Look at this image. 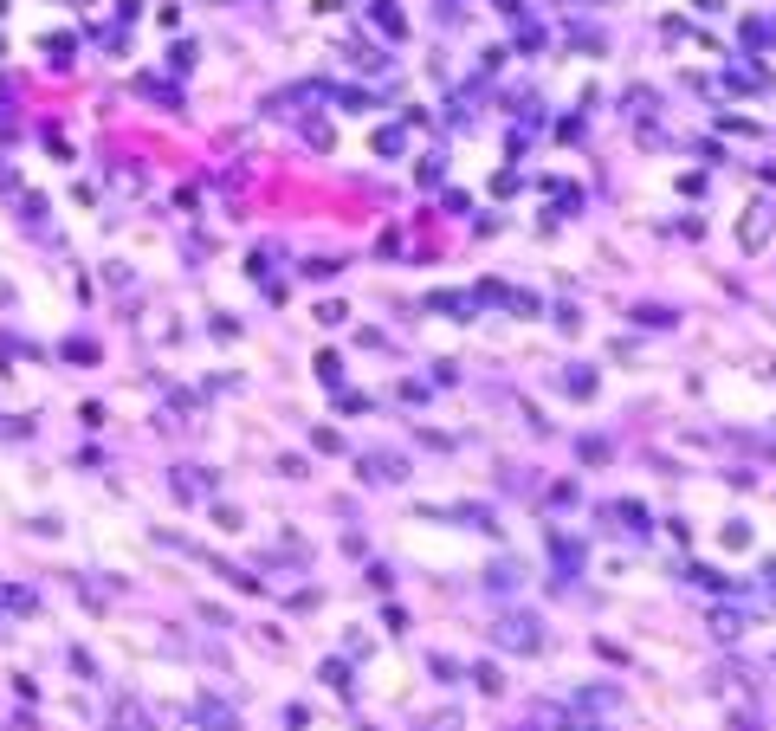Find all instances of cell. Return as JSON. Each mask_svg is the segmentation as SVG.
<instances>
[{
    "instance_id": "6da1fadb",
    "label": "cell",
    "mask_w": 776,
    "mask_h": 731,
    "mask_svg": "<svg viewBox=\"0 0 776 731\" xmlns=\"http://www.w3.org/2000/svg\"><path fill=\"white\" fill-rule=\"evenodd\" d=\"M492 641L505 647V654H544V628H537V615H524V609H505L492 621Z\"/></svg>"
},
{
    "instance_id": "7a4b0ae2",
    "label": "cell",
    "mask_w": 776,
    "mask_h": 731,
    "mask_svg": "<svg viewBox=\"0 0 776 731\" xmlns=\"http://www.w3.org/2000/svg\"><path fill=\"white\" fill-rule=\"evenodd\" d=\"M770 207H751V214H744V221H738V247L744 253H757V247H770Z\"/></svg>"
},
{
    "instance_id": "3957f363",
    "label": "cell",
    "mask_w": 776,
    "mask_h": 731,
    "mask_svg": "<svg viewBox=\"0 0 776 731\" xmlns=\"http://www.w3.org/2000/svg\"><path fill=\"white\" fill-rule=\"evenodd\" d=\"M705 634H712V641H725V647H731V641L744 634V615H738V609H712V615H705Z\"/></svg>"
},
{
    "instance_id": "277c9868",
    "label": "cell",
    "mask_w": 776,
    "mask_h": 731,
    "mask_svg": "<svg viewBox=\"0 0 776 731\" xmlns=\"http://www.w3.org/2000/svg\"><path fill=\"white\" fill-rule=\"evenodd\" d=\"M524 583V563H511V557H498V570H485V589H498V595H511Z\"/></svg>"
},
{
    "instance_id": "5b68a950",
    "label": "cell",
    "mask_w": 776,
    "mask_h": 731,
    "mask_svg": "<svg viewBox=\"0 0 776 731\" xmlns=\"http://www.w3.org/2000/svg\"><path fill=\"white\" fill-rule=\"evenodd\" d=\"M369 479H408V466H401L395 453H375V459H369Z\"/></svg>"
},
{
    "instance_id": "8992f818",
    "label": "cell",
    "mask_w": 776,
    "mask_h": 731,
    "mask_svg": "<svg viewBox=\"0 0 776 731\" xmlns=\"http://www.w3.org/2000/svg\"><path fill=\"white\" fill-rule=\"evenodd\" d=\"M473 686L479 693H505V673H498V667H473Z\"/></svg>"
}]
</instances>
